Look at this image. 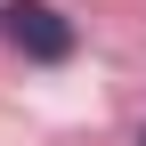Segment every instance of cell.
Listing matches in <instances>:
<instances>
[{"label":"cell","instance_id":"obj_2","mask_svg":"<svg viewBox=\"0 0 146 146\" xmlns=\"http://www.w3.org/2000/svg\"><path fill=\"white\" fill-rule=\"evenodd\" d=\"M138 146H146V138H138Z\"/></svg>","mask_w":146,"mask_h":146},{"label":"cell","instance_id":"obj_1","mask_svg":"<svg viewBox=\"0 0 146 146\" xmlns=\"http://www.w3.org/2000/svg\"><path fill=\"white\" fill-rule=\"evenodd\" d=\"M0 33H8L16 57H33V65H65L73 57V16L49 8V0H8V8H0Z\"/></svg>","mask_w":146,"mask_h":146}]
</instances>
